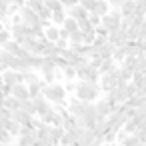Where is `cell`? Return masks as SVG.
I'll return each instance as SVG.
<instances>
[{
  "instance_id": "cell-1",
  "label": "cell",
  "mask_w": 146,
  "mask_h": 146,
  "mask_svg": "<svg viewBox=\"0 0 146 146\" xmlns=\"http://www.w3.org/2000/svg\"><path fill=\"white\" fill-rule=\"evenodd\" d=\"M100 90H102L100 82H82V80H78L74 96L80 98V100H84V102H94L100 96Z\"/></svg>"
},
{
  "instance_id": "cell-2",
  "label": "cell",
  "mask_w": 146,
  "mask_h": 146,
  "mask_svg": "<svg viewBox=\"0 0 146 146\" xmlns=\"http://www.w3.org/2000/svg\"><path fill=\"white\" fill-rule=\"evenodd\" d=\"M44 96H46L52 104H64V102H68V98H70L66 86H62V84H58V82L46 84V88H44Z\"/></svg>"
},
{
  "instance_id": "cell-3",
  "label": "cell",
  "mask_w": 146,
  "mask_h": 146,
  "mask_svg": "<svg viewBox=\"0 0 146 146\" xmlns=\"http://www.w3.org/2000/svg\"><path fill=\"white\" fill-rule=\"evenodd\" d=\"M76 72H78V80H82V82H100V78H102L100 70L94 68L90 64V60L80 64V66H76Z\"/></svg>"
},
{
  "instance_id": "cell-4",
  "label": "cell",
  "mask_w": 146,
  "mask_h": 146,
  "mask_svg": "<svg viewBox=\"0 0 146 146\" xmlns=\"http://www.w3.org/2000/svg\"><path fill=\"white\" fill-rule=\"evenodd\" d=\"M98 122H100V116H98V112H96V104H94V102H88L84 114L78 118V124L84 126V128H90V130H92Z\"/></svg>"
},
{
  "instance_id": "cell-5",
  "label": "cell",
  "mask_w": 146,
  "mask_h": 146,
  "mask_svg": "<svg viewBox=\"0 0 146 146\" xmlns=\"http://www.w3.org/2000/svg\"><path fill=\"white\" fill-rule=\"evenodd\" d=\"M108 32H116L122 28V12L120 10H110L106 16H102V24Z\"/></svg>"
},
{
  "instance_id": "cell-6",
  "label": "cell",
  "mask_w": 146,
  "mask_h": 146,
  "mask_svg": "<svg viewBox=\"0 0 146 146\" xmlns=\"http://www.w3.org/2000/svg\"><path fill=\"white\" fill-rule=\"evenodd\" d=\"M10 32H12V40H16V42H20V44H24V42L30 40V38H34V36H32V30H30L22 20L14 22L12 28H10Z\"/></svg>"
},
{
  "instance_id": "cell-7",
  "label": "cell",
  "mask_w": 146,
  "mask_h": 146,
  "mask_svg": "<svg viewBox=\"0 0 146 146\" xmlns=\"http://www.w3.org/2000/svg\"><path fill=\"white\" fill-rule=\"evenodd\" d=\"M20 18H22V22L32 30V28H36V26H40V24H44L42 20H40V16H38V12L36 10H32V8H28V6H22L20 8Z\"/></svg>"
},
{
  "instance_id": "cell-8",
  "label": "cell",
  "mask_w": 146,
  "mask_h": 146,
  "mask_svg": "<svg viewBox=\"0 0 146 146\" xmlns=\"http://www.w3.org/2000/svg\"><path fill=\"white\" fill-rule=\"evenodd\" d=\"M118 68H120V66H118ZM118 68H116L114 72L102 74V78H100V86H102V90H104V92H110V90H114L116 86H120V84H122V78H120Z\"/></svg>"
},
{
  "instance_id": "cell-9",
  "label": "cell",
  "mask_w": 146,
  "mask_h": 146,
  "mask_svg": "<svg viewBox=\"0 0 146 146\" xmlns=\"http://www.w3.org/2000/svg\"><path fill=\"white\" fill-rule=\"evenodd\" d=\"M94 104H96V112H98L100 120H106V118H108V116H110V114L116 110V106H118V104H114V102H112L108 96H104V98H98Z\"/></svg>"
},
{
  "instance_id": "cell-10",
  "label": "cell",
  "mask_w": 146,
  "mask_h": 146,
  "mask_svg": "<svg viewBox=\"0 0 146 146\" xmlns=\"http://www.w3.org/2000/svg\"><path fill=\"white\" fill-rule=\"evenodd\" d=\"M114 50L116 46L106 40V42H96L94 44V58H102V60H108V58H114Z\"/></svg>"
},
{
  "instance_id": "cell-11",
  "label": "cell",
  "mask_w": 146,
  "mask_h": 146,
  "mask_svg": "<svg viewBox=\"0 0 146 146\" xmlns=\"http://www.w3.org/2000/svg\"><path fill=\"white\" fill-rule=\"evenodd\" d=\"M86 106H88V102H84V100H80V98H76V96H70V98H68V102H66V108H68L70 116H72V118H76V120L84 114Z\"/></svg>"
},
{
  "instance_id": "cell-12",
  "label": "cell",
  "mask_w": 146,
  "mask_h": 146,
  "mask_svg": "<svg viewBox=\"0 0 146 146\" xmlns=\"http://www.w3.org/2000/svg\"><path fill=\"white\" fill-rule=\"evenodd\" d=\"M126 86H128V82H122V84H120V86H116L114 90L106 92V96H108L114 104H126V102H128V92H126Z\"/></svg>"
},
{
  "instance_id": "cell-13",
  "label": "cell",
  "mask_w": 146,
  "mask_h": 146,
  "mask_svg": "<svg viewBox=\"0 0 146 146\" xmlns=\"http://www.w3.org/2000/svg\"><path fill=\"white\" fill-rule=\"evenodd\" d=\"M118 144L120 146H146L138 134H126L124 130H120L118 134Z\"/></svg>"
},
{
  "instance_id": "cell-14",
  "label": "cell",
  "mask_w": 146,
  "mask_h": 146,
  "mask_svg": "<svg viewBox=\"0 0 146 146\" xmlns=\"http://www.w3.org/2000/svg\"><path fill=\"white\" fill-rule=\"evenodd\" d=\"M2 80H4V84H8V86H14V84H24V72H16V70L8 68V70L2 74Z\"/></svg>"
},
{
  "instance_id": "cell-15",
  "label": "cell",
  "mask_w": 146,
  "mask_h": 146,
  "mask_svg": "<svg viewBox=\"0 0 146 146\" xmlns=\"http://www.w3.org/2000/svg\"><path fill=\"white\" fill-rule=\"evenodd\" d=\"M108 40L118 48V46H126L130 40H128V34H126V30L124 28H120V30H116V32H110V36H108Z\"/></svg>"
},
{
  "instance_id": "cell-16",
  "label": "cell",
  "mask_w": 146,
  "mask_h": 146,
  "mask_svg": "<svg viewBox=\"0 0 146 146\" xmlns=\"http://www.w3.org/2000/svg\"><path fill=\"white\" fill-rule=\"evenodd\" d=\"M40 42H42V56H58V54H60V50H58L56 42L48 40L46 36H44V38H40Z\"/></svg>"
},
{
  "instance_id": "cell-17",
  "label": "cell",
  "mask_w": 146,
  "mask_h": 146,
  "mask_svg": "<svg viewBox=\"0 0 146 146\" xmlns=\"http://www.w3.org/2000/svg\"><path fill=\"white\" fill-rule=\"evenodd\" d=\"M32 118H34V116H32V114H28V112H26V110H22V108L12 112V120H14V122H18L20 126H30V124H32Z\"/></svg>"
},
{
  "instance_id": "cell-18",
  "label": "cell",
  "mask_w": 146,
  "mask_h": 146,
  "mask_svg": "<svg viewBox=\"0 0 146 146\" xmlns=\"http://www.w3.org/2000/svg\"><path fill=\"white\" fill-rule=\"evenodd\" d=\"M22 46H24V50H26L28 54H38V56H42V42H40V38H30V40H26Z\"/></svg>"
},
{
  "instance_id": "cell-19",
  "label": "cell",
  "mask_w": 146,
  "mask_h": 146,
  "mask_svg": "<svg viewBox=\"0 0 146 146\" xmlns=\"http://www.w3.org/2000/svg\"><path fill=\"white\" fill-rule=\"evenodd\" d=\"M32 104H34V108H36V114H38V116H40L42 112H46V110H50V108H52V106H50L52 102H50V100H48L44 94H42V96L32 98Z\"/></svg>"
},
{
  "instance_id": "cell-20",
  "label": "cell",
  "mask_w": 146,
  "mask_h": 146,
  "mask_svg": "<svg viewBox=\"0 0 146 146\" xmlns=\"http://www.w3.org/2000/svg\"><path fill=\"white\" fill-rule=\"evenodd\" d=\"M12 96L18 98L20 102H24V100H30V90H28L26 84H14L12 86Z\"/></svg>"
},
{
  "instance_id": "cell-21",
  "label": "cell",
  "mask_w": 146,
  "mask_h": 146,
  "mask_svg": "<svg viewBox=\"0 0 146 146\" xmlns=\"http://www.w3.org/2000/svg\"><path fill=\"white\" fill-rule=\"evenodd\" d=\"M46 84H48V82H44L42 78H40V80H36V82H32V84H26V86H28V90H30V98L42 96V94H44V88H46Z\"/></svg>"
},
{
  "instance_id": "cell-22",
  "label": "cell",
  "mask_w": 146,
  "mask_h": 146,
  "mask_svg": "<svg viewBox=\"0 0 146 146\" xmlns=\"http://www.w3.org/2000/svg\"><path fill=\"white\" fill-rule=\"evenodd\" d=\"M70 18H76V20H82V18H86V16H90V12L84 8V6H80V4H76V6H72V8H68V12H66Z\"/></svg>"
},
{
  "instance_id": "cell-23",
  "label": "cell",
  "mask_w": 146,
  "mask_h": 146,
  "mask_svg": "<svg viewBox=\"0 0 146 146\" xmlns=\"http://www.w3.org/2000/svg\"><path fill=\"white\" fill-rule=\"evenodd\" d=\"M136 8H138V2H136V0H124V4L120 6L122 18H124V16H132V14H136Z\"/></svg>"
},
{
  "instance_id": "cell-24",
  "label": "cell",
  "mask_w": 146,
  "mask_h": 146,
  "mask_svg": "<svg viewBox=\"0 0 146 146\" xmlns=\"http://www.w3.org/2000/svg\"><path fill=\"white\" fill-rule=\"evenodd\" d=\"M110 12V2L108 0H98L96 2V6H94V10H92V14H96V16H106Z\"/></svg>"
},
{
  "instance_id": "cell-25",
  "label": "cell",
  "mask_w": 146,
  "mask_h": 146,
  "mask_svg": "<svg viewBox=\"0 0 146 146\" xmlns=\"http://www.w3.org/2000/svg\"><path fill=\"white\" fill-rule=\"evenodd\" d=\"M14 54H10L8 50H4L2 46H0V64H2V66H6V68H10L12 66V62H14Z\"/></svg>"
},
{
  "instance_id": "cell-26",
  "label": "cell",
  "mask_w": 146,
  "mask_h": 146,
  "mask_svg": "<svg viewBox=\"0 0 146 146\" xmlns=\"http://www.w3.org/2000/svg\"><path fill=\"white\" fill-rule=\"evenodd\" d=\"M48 40H52V42H58L60 40V26H56V24H50V26H46V34H44Z\"/></svg>"
},
{
  "instance_id": "cell-27",
  "label": "cell",
  "mask_w": 146,
  "mask_h": 146,
  "mask_svg": "<svg viewBox=\"0 0 146 146\" xmlns=\"http://www.w3.org/2000/svg\"><path fill=\"white\" fill-rule=\"evenodd\" d=\"M62 76L66 78V82H74L76 78H78V72H76V66H72V64H68V66H64L62 70Z\"/></svg>"
},
{
  "instance_id": "cell-28",
  "label": "cell",
  "mask_w": 146,
  "mask_h": 146,
  "mask_svg": "<svg viewBox=\"0 0 146 146\" xmlns=\"http://www.w3.org/2000/svg\"><path fill=\"white\" fill-rule=\"evenodd\" d=\"M62 28H64L66 32H70V34H72V32H76V30H80V24H78V20H76V18H70V16H68V18L64 20V24H62Z\"/></svg>"
},
{
  "instance_id": "cell-29",
  "label": "cell",
  "mask_w": 146,
  "mask_h": 146,
  "mask_svg": "<svg viewBox=\"0 0 146 146\" xmlns=\"http://www.w3.org/2000/svg\"><path fill=\"white\" fill-rule=\"evenodd\" d=\"M118 66H116V60L114 58H108V60H102V66H100V74H108V72H114Z\"/></svg>"
},
{
  "instance_id": "cell-30",
  "label": "cell",
  "mask_w": 146,
  "mask_h": 146,
  "mask_svg": "<svg viewBox=\"0 0 146 146\" xmlns=\"http://www.w3.org/2000/svg\"><path fill=\"white\" fill-rule=\"evenodd\" d=\"M20 106H22V102H20L18 98H14V96H6V100H4V108H8L10 112H14V110H20Z\"/></svg>"
},
{
  "instance_id": "cell-31",
  "label": "cell",
  "mask_w": 146,
  "mask_h": 146,
  "mask_svg": "<svg viewBox=\"0 0 146 146\" xmlns=\"http://www.w3.org/2000/svg\"><path fill=\"white\" fill-rule=\"evenodd\" d=\"M132 82L136 84V88H138V90H146V74L136 72V74H134V78H132Z\"/></svg>"
},
{
  "instance_id": "cell-32",
  "label": "cell",
  "mask_w": 146,
  "mask_h": 146,
  "mask_svg": "<svg viewBox=\"0 0 146 146\" xmlns=\"http://www.w3.org/2000/svg\"><path fill=\"white\" fill-rule=\"evenodd\" d=\"M10 18V2L8 0H0V20Z\"/></svg>"
},
{
  "instance_id": "cell-33",
  "label": "cell",
  "mask_w": 146,
  "mask_h": 146,
  "mask_svg": "<svg viewBox=\"0 0 146 146\" xmlns=\"http://www.w3.org/2000/svg\"><path fill=\"white\" fill-rule=\"evenodd\" d=\"M138 130H140V124H138L134 118H130V120L126 122V126H124V132H126V134H138Z\"/></svg>"
},
{
  "instance_id": "cell-34",
  "label": "cell",
  "mask_w": 146,
  "mask_h": 146,
  "mask_svg": "<svg viewBox=\"0 0 146 146\" xmlns=\"http://www.w3.org/2000/svg\"><path fill=\"white\" fill-rule=\"evenodd\" d=\"M44 4H46V8L52 10V12H60V10H64V6H62L60 0H44Z\"/></svg>"
},
{
  "instance_id": "cell-35",
  "label": "cell",
  "mask_w": 146,
  "mask_h": 146,
  "mask_svg": "<svg viewBox=\"0 0 146 146\" xmlns=\"http://www.w3.org/2000/svg\"><path fill=\"white\" fill-rule=\"evenodd\" d=\"M66 18H68V14H66L64 10H60V12H52V22H54L56 26H62Z\"/></svg>"
},
{
  "instance_id": "cell-36",
  "label": "cell",
  "mask_w": 146,
  "mask_h": 146,
  "mask_svg": "<svg viewBox=\"0 0 146 146\" xmlns=\"http://www.w3.org/2000/svg\"><path fill=\"white\" fill-rule=\"evenodd\" d=\"M68 42H70V44H84V32H82V30H76V32H72Z\"/></svg>"
},
{
  "instance_id": "cell-37",
  "label": "cell",
  "mask_w": 146,
  "mask_h": 146,
  "mask_svg": "<svg viewBox=\"0 0 146 146\" xmlns=\"http://www.w3.org/2000/svg\"><path fill=\"white\" fill-rule=\"evenodd\" d=\"M120 66L122 68H126V70H130V72H136V58H126V60H122L120 62Z\"/></svg>"
},
{
  "instance_id": "cell-38",
  "label": "cell",
  "mask_w": 146,
  "mask_h": 146,
  "mask_svg": "<svg viewBox=\"0 0 146 146\" xmlns=\"http://www.w3.org/2000/svg\"><path fill=\"white\" fill-rule=\"evenodd\" d=\"M26 6L32 8V10H36V12H40L44 8V0H26Z\"/></svg>"
},
{
  "instance_id": "cell-39",
  "label": "cell",
  "mask_w": 146,
  "mask_h": 146,
  "mask_svg": "<svg viewBox=\"0 0 146 146\" xmlns=\"http://www.w3.org/2000/svg\"><path fill=\"white\" fill-rule=\"evenodd\" d=\"M20 108H22V110H26V112H28V114H32V116H38V114H36V108H34V104H32V98H30V100H24Z\"/></svg>"
},
{
  "instance_id": "cell-40",
  "label": "cell",
  "mask_w": 146,
  "mask_h": 146,
  "mask_svg": "<svg viewBox=\"0 0 146 146\" xmlns=\"http://www.w3.org/2000/svg\"><path fill=\"white\" fill-rule=\"evenodd\" d=\"M10 40H12V32H10L8 28L0 32V46H4V44H8Z\"/></svg>"
},
{
  "instance_id": "cell-41",
  "label": "cell",
  "mask_w": 146,
  "mask_h": 146,
  "mask_svg": "<svg viewBox=\"0 0 146 146\" xmlns=\"http://www.w3.org/2000/svg\"><path fill=\"white\" fill-rule=\"evenodd\" d=\"M96 2H98V0H78V4H80V6H84L88 12H92V10H94Z\"/></svg>"
},
{
  "instance_id": "cell-42",
  "label": "cell",
  "mask_w": 146,
  "mask_h": 146,
  "mask_svg": "<svg viewBox=\"0 0 146 146\" xmlns=\"http://www.w3.org/2000/svg\"><path fill=\"white\" fill-rule=\"evenodd\" d=\"M36 80H40L32 70H28V72H24V84H32V82H36Z\"/></svg>"
},
{
  "instance_id": "cell-43",
  "label": "cell",
  "mask_w": 146,
  "mask_h": 146,
  "mask_svg": "<svg viewBox=\"0 0 146 146\" xmlns=\"http://www.w3.org/2000/svg\"><path fill=\"white\" fill-rule=\"evenodd\" d=\"M108 2H110V8L112 10H120V6L124 4V0H108Z\"/></svg>"
},
{
  "instance_id": "cell-44",
  "label": "cell",
  "mask_w": 146,
  "mask_h": 146,
  "mask_svg": "<svg viewBox=\"0 0 146 146\" xmlns=\"http://www.w3.org/2000/svg\"><path fill=\"white\" fill-rule=\"evenodd\" d=\"M144 38H146V18H144V22H142V26L138 30V40H144Z\"/></svg>"
},
{
  "instance_id": "cell-45",
  "label": "cell",
  "mask_w": 146,
  "mask_h": 146,
  "mask_svg": "<svg viewBox=\"0 0 146 146\" xmlns=\"http://www.w3.org/2000/svg\"><path fill=\"white\" fill-rule=\"evenodd\" d=\"M60 2H62V6L68 10V8H72V6H76V4H78V0H60Z\"/></svg>"
},
{
  "instance_id": "cell-46",
  "label": "cell",
  "mask_w": 146,
  "mask_h": 146,
  "mask_svg": "<svg viewBox=\"0 0 146 146\" xmlns=\"http://www.w3.org/2000/svg\"><path fill=\"white\" fill-rule=\"evenodd\" d=\"M138 136H140V138H142V142L146 144V122L140 126V130H138Z\"/></svg>"
},
{
  "instance_id": "cell-47",
  "label": "cell",
  "mask_w": 146,
  "mask_h": 146,
  "mask_svg": "<svg viewBox=\"0 0 146 146\" xmlns=\"http://www.w3.org/2000/svg\"><path fill=\"white\" fill-rule=\"evenodd\" d=\"M10 4H14V6H18V8H22V6H26V0H8Z\"/></svg>"
},
{
  "instance_id": "cell-48",
  "label": "cell",
  "mask_w": 146,
  "mask_h": 146,
  "mask_svg": "<svg viewBox=\"0 0 146 146\" xmlns=\"http://www.w3.org/2000/svg\"><path fill=\"white\" fill-rule=\"evenodd\" d=\"M66 90L74 94V92H76V82H68V84H66Z\"/></svg>"
},
{
  "instance_id": "cell-49",
  "label": "cell",
  "mask_w": 146,
  "mask_h": 146,
  "mask_svg": "<svg viewBox=\"0 0 146 146\" xmlns=\"http://www.w3.org/2000/svg\"><path fill=\"white\" fill-rule=\"evenodd\" d=\"M136 42L140 44V48H142V52L146 54V38H144V40H136Z\"/></svg>"
},
{
  "instance_id": "cell-50",
  "label": "cell",
  "mask_w": 146,
  "mask_h": 146,
  "mask_svg": "<svg viewBox=\"0 0 146 146\" xmlns=\"http://www.w3.org/2000/svg\"><path fill=\"white\" fill-rule=\"evenodd\" d=\"M2 30H6V26H4V22H2V20H0V32H2Z\"/></svg>"
},
{
  "instance_id": "cell-51",
  "label": "cell",
  "mask_w": 146,
  "mask_h": 146,
  "mask_svg": "<svg viewBox=\"0 0 146 146\" xmlns=\"http://www.w3.org/2000/svg\"><path fill=\"white\" fill-rule=\"evenodd\" d=\"M0 146H14V144H0Z\"/></svg>"
}]
</instances>
